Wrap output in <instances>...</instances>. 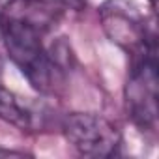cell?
Returning a JSON list of instances; mask_svg holds the SVG:
<instances>
[{
    "label": "cell",
    "mask_w": 159,
    "mask_h": 159,
    "mask_svg": "<svg viewBox=\"0 0 159 159\" xmlns=\"http://www.w3.org/2000/svg\"><path fill=\"white\" fill-rule=\"evenodd\" d=\"M4 25V45L13 60V64L21 69V73L28 79L32 88L38 92H52L60 81L64 71L51 60L45 45L41 43V32L34 26L6 17Z\"/></svg>",
    "instance_id": "obj_1"
},
{
    "label": "cell",
    "mask_w": 159,
    "mask_h": 159,
    "mask_svg": "<svg viewBox=\"0 0 159 159\" xmlns=\"http://www.w3.org/2000/svg\"><path fill=\"white\" fill-rule=\"evenodd\" d=\"M133 66L125 84V103L131 120L144 129L157 122V60L155 45L133 54Z\"/></svg>",
    "instance_id": "obj_2"
},
{
    "label": "cell",
    "mask_w": 159,
    "mask_h": 159,
    "mask_svg": "<svg viewBox=\"0 0 159 159\" xmlns=\"http://www.w3.org/2000/svg\"><path fill=\"white\" fill-rule=\"evenodd\" d=\"M69 144L88 157H112L122 146V135L107 118L92 112H71L62 122Z\"/></svg>",
    "instance_id": "obj_3"
},
{
    "label": "cell",
    "mask_w": 159,
    "mask_h": 159,
    "mask_svg": "<svg viewBox=\"0 0 159 159\" xmlns=\"http://www.w3.org/2000/svg\"><path fill=\"white\" fill-rule=\"evenodd\" d=\"M99 19L111 41L133 54L155 45V36L150 32L146 19L127 0H107L99 10Z\"/></svg>",
    "instance_id": "obj_4"
},
{
    "label": "cell",
    "mask_w": 159,
    "mask_h": 159,
    "mask_svg": "<svg viewBox=\"0 0 159 159\" xmlns=\"http://www.w3.org/2000/svg\"><path fill=\"white\" fill-rule=\"evenodd\" d=\"M60 2H64V4H67V6H71L75 10H79V8L84 6V0H60Z\"/></svg>",
    "instance_id": "obj_5"
},
{
    "label": "cell",
    "mask_w": 159,
    "mask_h": 159,
    "mask_svg": "<svg viewBox=\"0 0 159 159\" xmlns=\"http://www.w3.org/2000/svg\"><path fill=\"white\" fill-rule=\"evenodd\" d=\"M4 25H6L4 13H0V39H2V34H4Z\"/></svg>",
    "instance_id": "obj_6"
},
{
    "label": "cell",
    "mask_w": 159,
    "mask_h": 159,
    "mask_svg": "<svg viewBox=\"0 0 159 159\" xmlns=\"http://www.w3.org/2000/svg\"><path fill=\"white\" fill-rule=\"evenodd\" d=\"M2 69H4V64H2V60H0V77H2Z\"/></svg>",
    "instance_id": "obj_7"
}]
</instances>
